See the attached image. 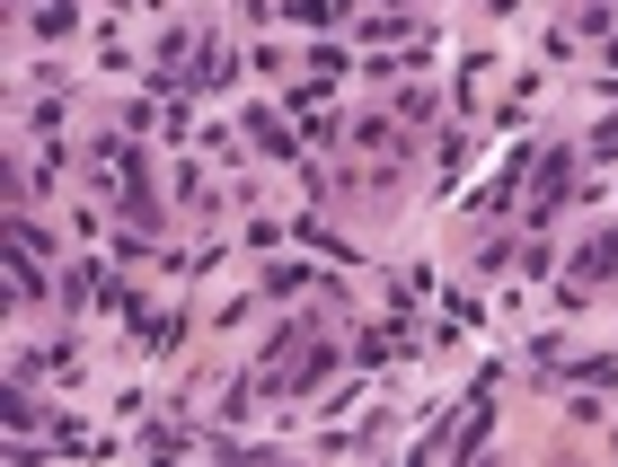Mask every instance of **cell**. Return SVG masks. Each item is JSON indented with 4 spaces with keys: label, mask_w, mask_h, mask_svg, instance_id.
I'll return each instance as SVG.
<instances>
[{
    "label": "cell",
    "mask_w": 618,
    "mask_h": 467,
    "mask_svg": "<svg viewBox=\"0 0 618 467\" xmlns=\"http://www.w3.org/2000/svg\"><path fill=\"white\" fill-rule=\"evenodd\" d=\"M566 177H575V150H548V168H539V186H530V221H548V212L566 203Z\"/></svg>",
    "instance_id": "obj_1"
}]
</instances>
